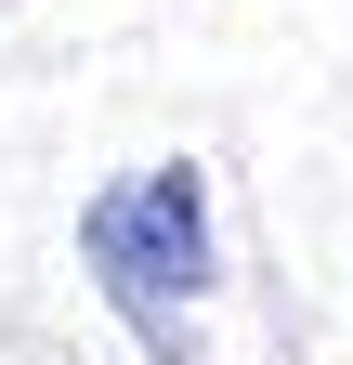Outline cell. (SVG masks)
Listing matches in <instances>:
<instances>
[{"mask_svg":"<svg viewBox=\"0 0 353 365\" xmlns=\"http://www.w3.org/2000/svg\"><path fill=\"white\" fill-rule=\"evenodd\" d=\"M79 261H92V287L144 327L157 365H184V313H197V287H209V182H197L184 157L131 170L118 196H92Z\"/></svg>","mask_w":353,"mask_h":365,"instance_id":"obj_1","label":"cell"}]
</instances>
